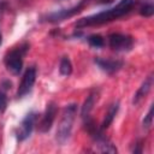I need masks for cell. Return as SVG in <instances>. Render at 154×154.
Here are the masks:
<instances>
[{
  "label": "cell",
  "instance_id": "obj_1",
  "mask_svg": "<svg viewBox=\"0 0 154 154\" xmlns=\"http://www.w3.org/2000/svg\"><path fill=\"white\" fill-rule=\"evenodd\" d=\"M134 5H135V0H120L116 6L106 10V11L78 19L75 25H76V28H85V26L100 25V24H105V23L116 20V19L123 17L124 14L129 13L131 11V8L134 7Z\"/></svg>",
  "mask_w": 154,
  "mask_h": 154
},
{
  "label": "cell",
  "instance_id": "obj_2",
  "mask_svg": "<svg viewBox=\"0 0 154 154\" xmlns=\"http://www.w3.org/2000/svg\"><path fill=\"white\" fill-rule=\"evenodd\" d=\"M76 114H77V105L76 103H70V105L65 106L63 114H61V118H60L59 124H58L57 136H55L57 141L60 144H64L70 138Z\"/></svg>",
  "mask_w": 154,
  "mask_h": 154
},
{
  "label": "cell",
  "instance_id": "obj_3",
  "mask_svg": "<svg viewBox=\"0 0 154 154\" xmlns=\"http://www.w3.org/2000/svg\"><path fill=\"white\" fill-rule=\"evenodd\" d=\"M28 49V45H23L19 48L12 49L5 55V65L7 70L13 75H19L23 67V55Z\"/></svg>",
  "mask_w": 154,
  "mask_h": 154
},
{
  "label": "cell",
  "instance_id": "obj_4",
  "mask_svg": "<svg viewBox=\"0 0 154 154\" xmlns=\"http://www.w3.org/2000/svg\"><path fill=\"white\" fill-rule=\"evenodd\" d=\"M108 45L116 52H129L134 46V40L129 35L114 32L108 36Z\"/></svg>",
  "mask_w": 154,
  "mask_h": 154
},
{
  "label": "cell",
  "instance_id": "obj_5",
  "mask_svg": "<svg viewBox=\"0 0 154 154\" xmlns=\"http://www.w3.org/2000/svg\"><path fill=\"white\" fill-rule=\"evenodd\" d=\"M87 0H82L79 1L77 5H75L73 7H70V8H64V10H60V11H57V12H52L49 14H47L45 17V19L47 22H52V23H57V22H61L64 19H67V18H71L73 16H76L77 13H79L83 8H84V5H85Z\"/></svg>",
  "mask_w": 154,
  "mask_h": 154
},
{
  "label": "cell",
  "instance_id": "obj_6",
  "mask_svg": "<svg viewBox=\"0 0 154 154\" xmlns=\"http://www.w3.org/2000/svg\"><path fill=\"white\" fill-rule=\"evenodd\" d=\"M35 120H36V113H34V112L28 113L23 118V120L20 122L19 128L17 130V138H18V141H24V140H26L31 135L34 125H35Z\"/></svg>",
  "mask_w": 154,
  "mask_h": 154
},
{
  "label": "cell",
  "instance_id": "obj_7",
  "mask_svg": "<svg viewBox=\"0 0 154 154\" xmlns=\"http://www.w3.org/2000/svg\"><path fill=\"white\" fill-rule=\"evenodd\" d=\"M35 81H36V69L29 67L22 77L20 84H19L18 90H17V97H22V96L26 95L31 90Z\"/></svg>",
  "mask_w": 154,
  "mask_h": 154
},
{
  "label": "cell",
  "instance_id": "obj_8",
  "mask_svg": "<svg viewBox=\"0 0 154 154\" xmlns=\"http://www.w3.org/2000/svg\"><path fill=\"white\" fill-rule=\"evenodd\" d=\"M57 112H58V108H57V105L54 102L47 103L46 111H45L42 119H41V123H40V131L41 132H48L51 130V128L54 123Z\"/></svg>",
  "mask_w": 154,
  "mask_h": 154
},
{
  "label": "cell",
  "instance_id": "obj_9",
  "mask_svg": "<svg viewBox=\"0 0 154 154\" xmlns=\"http://www.w3.org/2000/svg\"><path fill=\"white\" fill-rule=\"evenodd\" d=\"M95 64L107 73H114L122 69L123 61L119 59H108V58H95Z\"/></svg>",
  "mask_w": 154,
  "mask_h": 154
},
{
  "label": "cell",
  "instance_id": "obj_10",
  "mask_svg": "<svg viewBox=\"0 0 154 154\" xmlns=\"http://www.w3.org/2000/svg\"><path fill=\"white\" fill-rule=\"evenodd\" d=\"M96 146L99 147V150L100 152H103V153H117V148L113 146V143L106 138L103 135H102V131L99 132L96 136L93 137Z\"/></svg>",
  "mask_w": 154,
  "mask_h": 154
},
{
  "label": "cell",
  "instance_id": "obj_11",
  "mask_svg": "<svg viewBox=\"0 0 154 154\" xmlns=\"http://www.w3.org/2000/svg\"><path fill=\"white\" fill-rule=\"evenodd\" d=\"M152 84H153V76L150 75V76H148L146 79H144V82L141 84V87L137 89V91L135 93V95H134V100H132V103L134 105H137L143 97H146L147 95H148V93H149V90H150V88H152Z\"/></svg>",
  "mask_w": 154,
  "mask_h": 154
},
{
  "label": "cell",
  "instance_id": "obj_12",
  "mask_svg": "<svg viewBox=\"0 0 154 154\" xmlns=\"http://www.w3.org/2000/svg\"><path fill=\"white\" fill-rule=\"evenodd\" d=\"M118 109H119V102H114V103H112V105L108 107V109H107V112H106V114H105L103 122H102V124H101V128H100L101 130L107 129V128L112 124L113 119L116 118V116H117V113H118Z\"/></svg>",
  "mask_w": 154,
  "mask_h": 154
},
{
  "label": "cell",
  "instance_id": "obj_13",
  "mask_svg": "<svg viewBox=\"0 0 154 154\" xmlns=\"http://www.w3.org/2000/svg\"><path fill=\"white\" fill-rule=\"evenodd\" d=\"M96 100H97V93L93 91V93H90L88 95V97L85 99V101H84V103L82 106V111H81V116L83 118H89V114H90Z\"/></svg>",
  "mask_w": 154,
  "mask_h": 154
},
{
  "label": "cell",
  "instance_id": "obj_14",
  "mask_svg": "<svg viewBox=\"0 0 154 154\" xmlns=\"http://www.w3.org/2000/svg\"><path fill=\"white\" fill-rule=\"evenodd\" d=\"M59 72L63 76H70L72 73V64L67 57L61 58L60 64H59Z\"/></svg>",
  "mask_w": 154,
  "mask_h": 154
},
{
  "label": "cell",
  "instance_id": "obj_15",
  "mask_svg": "<svg viewBox=\"0 0 154 154\" xmlns=\"http://www.w3.org/2000/svg\"><path fill=\"white\" fill-rule=\"evenodd\" d=\"M88 43L91 46V47H95V48H100V47H103L105 45V40L101 35L99 34H93V35H89L88 38H87Z\"/></svg>",
  "mask_w": 154,
  "mask_h": 154
},
{
  "label": "cell",
  "instance_id": "obj_16",
  "mask_svg": "<svg viewBox=\"0 0 154 154\" xmlns=\"http://www.w3.org/2000/svg\"><path fill=\"white\" fill-rule=\"evenodd\" d=\"M7 95H6V90L0 88V114H2L6 108H7Z\"/></svg>",
  "mask_w": 154,
  "mask_h": 154
},
{
  "label": "cell",
  "instance_id": "obj_17",
  "mask_svg": "<svg viewBox=\"0 0 154 154\" xmlns=\"http://www.w3.org/2000/svg\"><path fill=\"white\" fill-rule=\"evenodd\" d=\"M140 13L144 17H152L153 13H154V6L152 2H148L146 5H143L141 8H140Z\"/></svg>",
  "mask_w": 154,
  "mask_h": 154
},
{
  "label": "cell",
  "instance_id": "obj_18",
  "mask_svg": "<svg viewBox=\"0 0 154 154\" xmlns=\"http://www.w3.org/2000/svg\"><path fill=\"white\" fill-rule=\"evenodd\" d=\"M153 109H154V105H150L149 111H148L147 116H146L144 119H143V126L147 128V129H148V128L152 125V123H153Z\"/></svg>",
  "mask_w": 154,
  "mask_h": 154
},
{
  "label": "cell",
  "instance_id": "obj_19",
  "mask_svg": "<svg viewBox=\"0 0 154 154\" xmlns=\"http://www.w3.org/2000/svg\"><path fill=\"white\" fill-rule=\"evenodd\" d=\"M0 45H1V32H0Z\"/></svg>",
  "mask_w": 154,
  "mask_h": 154
}]
</instances>
